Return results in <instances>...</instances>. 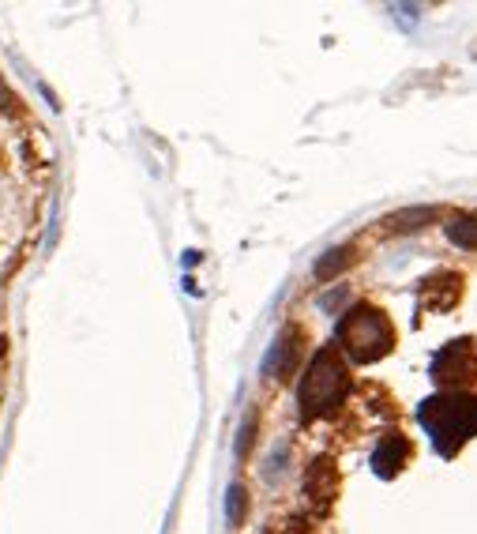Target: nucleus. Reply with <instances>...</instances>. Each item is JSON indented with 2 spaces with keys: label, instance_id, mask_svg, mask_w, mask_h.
Returning <instances> with one entry per match:
<instances>
[{
  "label": "nucleus",
  "instance_id": "1",
  "mask_svg": "<svg viewBox=\"0 0 477 534\" xmlns=\"http://www.w3.org/2000/svg\"><path fill=\"white\" fill-rule=\"evenodd\" d=\"M346 362L339 358V350H320L312 365H308L305 380H301V410L305 418H324L331 410H339L346 399Z\"/></svg>",
  "mask_w": 477,
  "mask_h": 534
},
{
  "label": "nucleus",
  "instance_id": "2",
  "mask_svg": "<svg viewBox=\"0 0 477 534\" xmlns=\"http://www.w3.org/2000/svg\"><path fill=\"white\" fill-rule=\"evenodd\" d=\"M421 422L429 425L432 440L444 452H455L462 440L477 433V399L474 395H440V399H429L425 410H421Z\"/></svg>",
  "mask_w": 477,
  "mask_h": 534
},
{
  "label": "nucleus",
  "instance_id": "3",
  "mask_svg": "<svg viewBox=\"0 0 477 534\" xmlns=\"http://www.w3.org/2000/svg\"><path fill=\"white\" fill-rule=\"evenodd\" d=\"M339 343L354 362H376V358H384L387 350H391L395 331H391L384 313H376V309H354L339 324Z\"/></svg>",
  "mask_w": 477,
  "mask_h": 534
},
{
  "label": "nucleus",
  "instance_id": "4",
  "mask_svg": "<svg viewBox=\"0 0 477 534\" xmlns=\"http://www.w3.org/2000/svg\"><path fill=\"white\" fill-rule=\"evenodd\" d=\"M474 377H477V343L455 339V343L436 358V380L447 384V388H459V384H470Z\"/></svg>",
  "mask_w": 477,
  "mask_h": 534
},
{
  "label": "nucleus",
  "instance_id": "5",
  "mask_svg": "<svg viewBox=\"0 0 477 534\" xmlns=\"http://www.w3.org/2000/svg\"><path fill=\"white\" fill-rule=\"evenodd\" d=\"M305 493H308V501L316 504V508H331L335 493H339V474H335V467H331L327 459H316V463L308 467Z\"/></svg>",
  "mask_w": 477,
  "mask_h": 534
},
{
  "label": "nucleus",
  "instance_id": "6",
  "mask_svg": "<svg viewBox=\"0 0 477 534\" xmlns=\"http://www.w3.org/2000/svg\"><path fill=\"white\" fill-rule=\"evenodd\" d=\"M462 298V279L459 275H432L421 286V305L425 309H451Z\"/></svg>",
  "mask_w": 477,
  "mask_h": 534
},
{
  "label": "nucleus",
  "instance_id": "7",
  "mask_svg": "<svg viewBox=\"0 0 477 534\" xmlns=\"http://www.w3.org/2000/svg\"><path fill=\"white\" fill-rule=\"evenodd\" d=\"M410 459V444L399 437V433H391V437L380 440V448H376V471L391 478V474L402 471V463Z\"/></svg>",
  "mask_w": 477,
  "mask_h": 534
},
{
  "label": "nucleus",
  "instance_id": "8",
  "mask_svg": "<svg viewBox=\"0 0 477 534\" xmlns=\"http://www.w3.org/2000/svg\"><path fill=\"white\" fill-rule=\"evenodd\" d=\"M447 237L462 249H477V215H455L447 222Z\"/></svg>",
  "mask_w": 477,
  "mask_h": 534
},
{
  "label": "nucleus",
  "instance_id": "9",
  "mask_svg": "<svg viewBox=\"0 0 477 534\" xmlns=\"http://www.w3.org/2000/svg\"><path fill=\"white\" fill-rule=\"evenodd\" d=\"M350 260H354V249H346V245H342V249H331V252L324 256V260L316 264V279H320V283L335 279V275H339V271H342L346 264H350Z\"/></svg>",
  "mask_w": 477,
  "mask_h": 534
},
{
  "label": "nucleus",
  "instance_id": "10",
  "mask_svg": "<svg viewBox=\"0 0 477 534\" xmlns=\"http://www.w3.org/2000/svg\"><path fill=\"white\" fill-rule=\"evenodd\" d=\"M440 219V211L436 207H414V211H399V215H391V230H417V226H425V222Z\"/></svg>",
  "mask_w": 477,
  "mask_h": 534
},
{
  "label": "nucleus",
  "instance_id": "11",
  "mask_svg": "<svg viewBox=\"0 0 477 534\" xmlns=\"http://www.w3.org/2000/svg\"><path fill=\"white\" fill-rule=\"evenodd\" d=\"M241 508H245V493H241V489H233V523L241 519Z\"/></svg>",
  "mask_w": 477,
  "mask_h": 534
},
{
  "label": "nucleus",
  "instance_id": "12",
  "mask_svg": "<svg viewBox=\"0 0 477 534\" xmlns=\"http://www.w3.org/2000/svg\"><path fill=\"white\" fill-rule=\"evenodd\" d=\"M12 102H16V98H12V91H8L4 79H0V110H12Z\"/></svg>",
  "mask_w": 477,
  "mask_h": 534
}]
</instances>
